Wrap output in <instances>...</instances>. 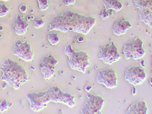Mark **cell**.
<instances>
[{
    "mask_svg": "<svg viewBox=\"0 0 152 114\" xmlns=\"http://www.w3.org/2000/svg\"><path fill=\"white\" fill-rule=\"evenodd\" d=\"M104 103V100L101 96L95 94H89L83 109V113L101 114Z\"/></svg>",
    "mask_w": 152,
    "mask_h": 114,
    "instance_id": "obj_4",
    "label": "cell"
},
{
    "mask_svg": "<svg viewBox=\"0 0 152 114\" xmlns=\"http://www.w3.org/2000/svg\"><path fill=\"white\" fill-rule=\"evenodd\" d=\"M1 1H9V0H1Z\"/></svg>",
    "mask_w": 152,
    "mask_h": 114,
    "instance_id": "obj_15",
    "label": "cell"
},
{
    "mask_svg": "<svg viewBox=\"0 0 152 114\" xmlns=\"http://www.w3.org/2000/svg\"><path fill=\"white\" fill-rule=\"evenodd\" d=\"M147 108L143 100H138L132 104L126 111V114H146Z\"/></svg>",
    "mask_w": 152,
    "mask_h": 114,
    "instance_id": "obj_7",
    "label": "cell"
},
{
    "mask_svg": "<svg viewBox=\"0 0 152 114\" xmlns=\"http://www.w3.org/2000/svg\"><path fill=\"white\" fill-rule=\"evenodd\" d=\"M19 10L22 13H25L27 11V6L25 4H22L20 5L19 7Z\"/></svg>",
    "mask_w": 152,
    "mask_h": 114,
    "instance_id": "obj_14",
    "label": "cell"
},
{
    "mask_svg": "<svg viewBox=\"0 0 152 114\" xmlns=\"http://www.w3.org/2000/svg\"><path fill=\"white\" fill-rule=\"evenodd\" d=\"M49 0H37L39 9L41 11L47 10L49 8Z\"/></svg>",
    "mask_w": 152,
    "mask_h": 114,
    "instance_id": "obj_9",
    "label": "cell"
},
{
    "mask_svg": "<svg viewBox=\"0 0 152 114\" xmlns=\"http://www.w3.org/2000/svg\"><path fill=\"white\" fill-rule=\"evenodd\" d=\"M118 78L116 72L113 69H106L100 70L98 73V83L104 85L108 89H113L117 86Z\"/></svg>",
    "mask_w": 152,
    "mask_h": 114,
    "instance_id": "obj_5",
    "label": "cell"
},
{
    "mask_svg": "<svg viewBox=\"0 0 152 114\" xmlns=\"http://www.w3.org/2000/svg\"><path fill=\"white\" fill-rule=\"evenodd\" d=\"M28 26L27 22L23 20L20 15H18L14 23L16 33L18 35L24 34L27 32Z\"/></svg>",
    "mask_w": 152,
    "mask_h": 114,
    "instance_id": "obj_8",
    "label": "cell"
},
{
    "mask_svg": "<svg viewBox=\"0 0 152 114\" xmlns=\"http://www.w3.org/2000/svg\"><path fill=\"white\" fill-rule=\"evenodd\" d=\"M143 43L139 38H137L125 44L123 54L127 59H140L144 56L145 50L142 47Z\"/></svg>",
    "mask_w": 152,
    "mask_h": 114,
    "instance_id": "obj_2",
    "label": "cell"
},
{
    "mask_svg": "<svg viewBox=\"0 0 152 114\" xmlns=\"http://www.w3.org/2000/svg\"><path fill=\"white\" fill-rule=\"evenodd\" d=\"M92 19L76 12L66 11L54 17L49 23V31H75L86 34L93 26Z\"/></svg>",
    "mask_w": 152,
    "mask_h": 114,
    "instance_id": "obj_1",
    "label": "cell"
},
{
    "mask_svg": "<svg viewBox=\"0 0 152 114\" xmlns=\"http://www.w3.org/2000/svg\"><path fill=\"white\" fill-rule=\"evenodd\" d=\"M121 58L120 53L113 42L101 47L99 51V58L104 63L112 65L117 61Z\"/></svg>",
    "mask_w": 152,
    "mask_h": 114,
    "instance_id": "obj_3",
    "label": "cell"
},
{
    "mask_svg": "<svg viewBox=\"0 0 152 114\" xmlns=\"http://www.w3.org/2000/svg\"><path fill=\"white\" fill-rule=\"evenodd\" d=\"M48 38V40H49L50 42H58V40H59V37L57 34H50Z\"/></svg>",
    "mask_w": 152,
    "mask_h": 114,
    "instance_id": "obj_12",
    "label": "cell"
},
{
    "mask_svg": "<svg viewBox=\"0 0 152 114\" xmlns=\"http://www.w3.org/2000/svg\"><path fill=\"white\" fill-rule=\"evenodd\" d=\"M146 74L144 69L139 66H130L126 70L125 79L134 86L141 85L145 81Z\"/></svg>",
    "mask_w": 152,
    "mask_h": 114,
    "instance_id": "obj_6",
    "label": "cell"
},
{
    "mask_svg": "<svg viewBox=\"0 0 152 114\" xmlns=\"http://www.w3.org/2000/svg\"><path fill=\"white\" fill-rule=\"evenodd\" d=\"M10 11L9 8L5 4L0 5V17H5Z\"/></svg>",
    "mask_w": 152,
    "mask_h": 114,
    "instance_id": "obj_10",
    "label": "cell"
},
{
    "mask_svg": "<svg viewBox=\"0 0 152 114\" xmlns=\"http://www.w3.org/2000/svg\"><path fill=\"white\" fill-rule=\"evenodd\" d=\"M76 0H63V2L66 6L74 4L75 3Z\"/></svg>",
    "mask_w": 152,
    "mask_h": 114,
    "instance_id": "obj_13",
    "label": "cell"
},
{
    "mask_svg": "<svg viewBox=\"0 0 152 114\" xmlns=\"http://www.w3.org/2000/svg\"><path fill=\"white\" fill-rule=\"evenodd\" d=\"M34 27L37 28H40V27L42 26L45 23L43 19L37 18L34 20Z\"/></svg>",
    "mask_w": 152,
    "mask_h": 114,
    "instance_id": "obj_11",
    "label": "cell"
}]
</instances>
